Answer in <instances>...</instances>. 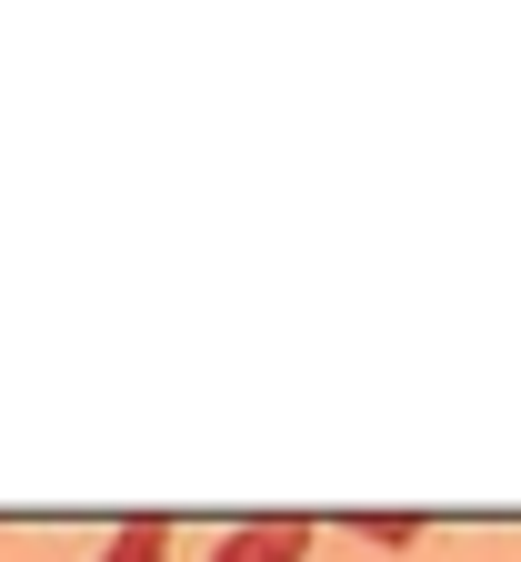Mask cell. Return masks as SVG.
<instances>
[{
	"instance_id": "cell-1",
	"label": "cell",
	"mask_w": 521,
	"mask_h": 562,
	"mask_svg": "<svg viewBox=\"0 0 521 562\" xmlns=\"http://www.w3.org/2000/svg\"><path fill=\"white\" fill-rule=\"evenodd\" d=\"M312 532H321V522H302V513H271V522L220 532V542H211V562H312Z\"/></svg>"
},
{
	"instance_id": "cell-3",
	"label": "cell",
	"mask_w": 521,
	"mask_h": 562,
	"mask_svg": "<svg viewBox=\"0 0 521 562\" xmlns=\"http://www.w3.org/2000/svg\"><path fill=\"white\" fill-rule=\"evenodd\" d=\"M341 532H361V542H411L421 522H411V513H351Z\"/></svg>"
},
{
	"instance_id": "cell-2",
	"label": "cell",
	"mask_w": 521,
	"mask_h": 562,
	"mask_svg": "<svg viewBox=\"0 0 521 562\" xmlns=\"http://www.w3.org/2000/svg\"><path fill=\"white\" fill-rule=\"evenodd\" d=\"M101 562H171V522H121Z\"/></svg>"
}]
</instances>
